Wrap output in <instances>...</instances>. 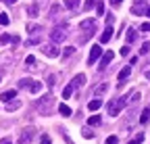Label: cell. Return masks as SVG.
Returning <instances> with one entry per match:
<instances>
[{"instance_id": "cell-24", "label": "cell", "mask_w": 150, "mask_h": 144, "mask_svg": "<svg viewBox=\"0 0 150 144\" xmlns=\"http://www.w3.org/2000/svg\"><path fill=\"white\" fill-rule=\"evenodd\" d=\"M27 13H29V17H38V4H31L27 9Z\"/></svg>"}, {"instance_id": "cell-19", "label": "cell", "mask_w": 150, "mask_h": 144, "mask_svg": "<svg viewBox=\"0 0 150 144\" xmlns=\"http://www.w3.org/2000/svg\"><path fill=\"white\" fill-rule=\"evenodd\" d=\"M19 106H21V102H19V100H15V102H8V104H6V111H17Z\"/></svg>"}, {"instance_id": "cell-31", "label": "cell", "mask_w": 150, "mask_h": 144, "mask_svg": "<svg viewBox=\"0 0 150 144\" xmlns=\"http://www.w3.org/2000/svg\"><path fill=\"white\" fill-rule=\"evenodd\" d=\"M54 84H56V77L50 75V77H48V88H54Z\"/></svg>"}, {"instance_id": "cell-28", "label": "cell", "mask_w": 150, "mask_h": 144, "mask_svg": "<svg viewBox=\"0 0 150 144\" xmlns=\"http://www.w3.org/2000/svg\"><path fill=\"white\" fill-rule=\"evenodd\" d=\"M106 144H119V138L117 136H108L106 138Z\"/></svg>"}, {"instance_id": "cell-34", "label": "cell", "mask_w": 150, "mask_h": 144, "mask_svg": "<svg viewBox=\"0 0 150 144\" xmlns=\"http://www.w3.org/2000/svg\"><path fill=\"white\" fill-rule=\"evenodd\" d=\"M96 9H98V15H104V4H102V2H98Z\"/></svg>"}, {"instance_id": "cell-35", "label": "cell", "mask_w": 150, "mask_h": 144, "mask_svg": "<svg viewBox=\"0 0 150 144\" xmlns=\"http://www.w3.org/2000/svg\"><path fill=\"white\" fill-rule=\"evenodd\" d=\"M112 21H115V17L108 15V17H106V25H112Z\"/></svg>"}, {"instance_id": "cell-33", "label": "cell", "mask_w": 150, "mask_h": 144, "mask_svg": "<svg viewBox=\"0 0 150 144\" xmlns=\"http://www.w3.org/2000/svg\"><path fill=\"white\" fill-rule=\"evenodd\" d=\"M94 4H96V0H88V2H86V11H90Z\"/></svg>"}, {"instance_id": "cell-43", "label": "cell", "mask_w": 150, "mask_h": 144, "mask_svg": "<svg viewBox=\"0 0 150 144\" xmlns=\"http://www.w3.org/2000/svg\"><path fill=\"white\" fill-rule=\"evenodd\" d=\"M146 77H148V79H150V71H146Z\"/></svg>"}, {"instance_id": "cell-22", "label": "cell", "mask_w": 150, "mask_h": 144, "mask_svg": "<svg viewBox=\"0 0 150 144\" xmlns=\"http://www.w3.org/2000/svg\"><path fill=\"white\" fill-rule=\"evenodd\" d=\"M136 35H138V33H136V29H127V42L131 44V42L136 40Z\"/></svg>"}, {"instance_id": "cell-6", "label": "cell", "mask_w": 150, "mask_h": 144, "mask_svg": "<svg viewBox=\"0 0 150 144\" xmlns=\"http://www.w3.org/2000/svg\"><path fill=\"white\" fill-rule=\"evenodd\" d=\"M81 29L86 31V38H90V35L94 33V29H96V21H94V19H86V21H81Z\"/></svg>"}, {"instance_id": "cell-37", "label": "cell", "mask_w": 150, "mask_h": 144, "mask_svg": "<svg viewBox=\"0 0 150 144\" xmlns=\"http://www.w3.org/2000/svg\"><path fill=\"white\" fill-rule=\"evenodd\" d=\"M138 100H140V94H138V92L131 94V102H138Z\"/></svg>"}, {"instance_id": "cell-29", "label": "cell", "mask_w": 150, "mask_h": 144, "mask_svg": "<svg viewBox=\"0 0 150 144\" xmlns=\"http://www.w3.org/2000/svg\"><path fill=\"white\" fill-rule=\"evenodd\" d=\"M148 50H150V44H148V42H144V44H142V48H140V52H142V55H146Z\"/></svg>"}, {"instance_id": "cell-39", "label": "cell", "mask_w": 150, "mask_h": 144, "mask_svg": "<svg viewBox=\"0 0 150 144\" xmlns=\"http://www.w3.org/2000/svg\"><path fill=\"white\" fill-rule=\"evenodd\" d=\"M121 2H123V0H110V4H112V6H121Z\"/></svg>"}, {"instance_id": "cell-17", "label": "cell", "mask_w": 150, "mask_h": 144, "mask_svg": "<svg viewBox=\"0 0 150 144\" xmlns=\"http://www.w3.org/2000/svg\"><path fill=\"white\" fill-rule=\"evenodd\" d=\"M148 119H150V109H144L140 115V123H148Z\"/></svg>"}, {"instance_id": "cell-20", "label": "cell", "mask_w": 150, "mask_h": 144, "mask_svg": "<svg viewBox=\"0 0 150 144\" xmlns=\"http://www.w3.org/2000/svg\"><path fill=\"white\" fill-rule=\"evenodd\" d=\"M73 52H75V48H73V46H67V48L63 50V59H69V57L73 55Z\"/></svg>"}, {"instance_id": "cell-27", "label": "cell", "mask_w": 150, "mask_h": 144, "mask_svg": "<svg viewBox=\"0 0 150 144\" xmlns=\"http://www.w3.org/2000/svg\"><path fill=\"white\" fill-rule=\"evenodd\" d=\"M81 136H83V138H88V140H92V138H94V132H92V130H83V132H81Z\"/></svg>"}, {"instance_id": "cell-38", "label": "cell", "mask_w": 150, "mask_h": 144, "mask_svg": "<svg viewBox=\"0 0 150 144\" xmlns=\"http://www.w3.org/2000/svg\"><path fill=\"white\" fill-rule=\"evenodd\" d=\"M59 11H61V6H56V4L50 6V15H52V13H59Z\"/></svg>"}, {"instance_id": "cell-10", "label": "cell", "mask_w": 150, "mask_h": 144, "mask_svg": "<svg viewBox=\"0 0 150 144\" xmlns=\"http://www.w3.org/2000/svg\"><path fill=\"white\" fill-rule=\"evenodd\" d=\"M86 82H88V79H86V73H77V75L73 77L71 86H73V88H81V86H83Z\"/></svg>"}, {"instance_id": "cell-1", "label": "cell", "mask_w": 150, "mask_h": 144, "mask_svg": "<svg viewBox=\"0 0 150 144\" xmlns=\"http://www.w3.org/2000/svg\"><path fill=\"white\" fill-rule=\"evenodd\" d=\"M125 106V98H112L110 102H108V106H106V111H108V115H112V117H117L119 113H121V109Z\"/></svg>"}, {"instance_id": "cell-2", "label": "cell", "mask_w": 150, "mask_h": 144, "mask_svg": "<svg viewBox=\"0 0 150 144\" xmlns=\"http://www.w3.org/2000/svg\"><path fill=\"white\" fill-rule=\"evenodd\" d=\"M19 88H27L29 92H33V94H38L42 90V84L40 82H33V79H19Z\"/></svg>"}, {"instance_id": "cell-44", "label": "cell", "mask_w": 150, "mask_h": 144, "mask_svg": "<svg viewBox=\"0 0 150 144\" xmlns=\"http://www.w3.org/2000/svg\"><path fill=\"white\" fill-rule=\"evenodd\" d=\"M146 15H148V17H150V6H148V11H146Z\"/></svg>"}, {"instance_id": "cell-21", "label": "cell", "mask_w": 150, "mask_h": 144, "mask_svg": "<svg viewBox=\"0 0 150 144\" xmlns=\"http://www.w3.org/2000/svg\"><path fill=\"white\" fill-rule=\"evenodd\" d=\"M71 94H73V86L69 84V86L63 90V98H71Z\"/></svg>"}, {"instance_id": "cell-11", "label": "cell", "mask_w": 150, "mask_h": 144, "mask_svg": "<svg viewBox=\"0 0 150 144\" xmlns=\"http://www.w3.org/2000/svg\"><path fill=\"white\" fill-rule=\"evenodd\" d=\"M110 38H112V27H110V25H106V29H104V31H102V35H100V44H106Z\"/></svg>"}, {"instance_id": "cell-25", "label": "cell", "mask_w": 150, "mask_h": 144, "mask_svg": "<svg viewBox=\"0 0 150 144\" xmlns=\"http://www.w3.org/2000/svg\"><path fill=\"white\" fill-rule=\"evenodd\" d=\"M106 90H108V84H100V86L96 88V94H104Z\"/></svg>"}, {"instance_id": "cell-5", "label": "cell", "mask_w": 150, "mask_h": 144, "mask_svg": "<svg viewBox=\"0 0 150 144\" xmlns=\"http://www.w3.org/2000/svg\"><path fill=\"white\" fill-rule=\"evenodd\" d=\"M100 57H102V48H100V44H96V46H92V50H90V59H88V63L94 65Z\"/></svg>"}, {"instance_id": "cell-14", "label": "cell", "mask_w": 150, "mask_h": 144, "mask_svg": "<svg viewBox=\"0 0 150 144\" xmlns=\"http://www.w3.org/2000/svg\"><path fill=\"white\" fill-rule=\"evenodd\" d=\"M59 113L63 115V117H71V109L67 104H59Z\"/></svg>"}, {"instance_id": "cell-13", "label": "cell", "mask_w": 150, "mask_h": 144, "mask_svg": "<svg viewBox=\"0 0 150 144\" xmlns=\"http://www.w3.org/2000/svg\"><path fill=\"white\" fill-rule=\"evenodd\" d=\"M15 96H17V92H15V90H8V92H4V94L0 96V98H2V102H11Z\"/></svg>"}, {"instance_id": "cell-40", "label": "cell", "mask_w": 150, "mask_h": 144, "mask_svg": "<svg viewBox=\"0 0 150 144\" xmlns=\"http://www.w3.org/2000/svg\"><path fill=\"white\" fill-rule=\"evenodd\" d=\"M142 31H150V23H144L142 25Z\"/></svg>"}, {"instance_id": "cell-18", "label": "cell", "mask_w": 150, "mask_h": 144, "mask_svg": "<svg viewBox=\"0 0 150 144\" xmlns=\"http://www.w3.org/2000/svg\"><path fill=\"white\" fill-rule=\"evenodd\" d=\"M102 119H100V115H92L90 119H88V125H98Z\"/></svg>"}, {"instance_id": "cell-16", "label": "cell", "mask_w": 150, "mask_h": 144, "mask_svg": "<svg viewBox=\"0 0 150 144\" xmlns=\"http://www.w3.org/2000/svg\"><path fill=\"white\" fill-rule=\"evenodd\" d=\"M65 6L71 9V11H75V9L79 6V0H65Z\"/></svg>"}, {"instance_id": "cell-45", "label": "cell", "mask_w": 150, "mask_h": 144, "mask_svg": "<svg viewBox=\"0 0 150 144\" xmlns=\"http://www.w3.org/2000/svg\"><path fill=\"white\" fill-rule=\"evenodd\" d=\"M8 2H11V4H13V2H17V0H8Z\"/></svg>"}, {"instance_id": "cell-4", "label": "cell", "mask_w": 150, "mask_h": 144, "mask_svg": "<svg viewBox=\"0 0 150 144\" xmlns=\"http://www.w3.org/2000/svg\"><path fill=\"white\" fill-rule=\"evenodd\" d=\"M67 38V31L63 29V27H54L52 31H50V40L52 42H63Z\"/></svg>"}, {"instance_id": "cell-41", "label": "cell", "mask_w": 150, "mask_h": 144, "mask_svg": "<svg viewBox=\"0 0 150 144\" xmlns=\"http://www.w3.org/2000/svg\"><path fill=\"white\" fill-rule=\"evenodd\" d=\"M42 144H50V138L48 136H42Z\"/></svg>"}, {"instance_id": "cell-23", "label": "cell", "mask_w": 150, "mask_h": 144, "mask_svg": "<svg viewBox=\"0 0 150 144\" xmlns=\"http://www.w3.org/2000/svg\"><path fill=\"white\" fill-rule=\"evenodd\" d=\"M8 23H11L8 15H6V13H2V15H0V25H8Z\"/></svg>"}, {"instance_id": "cell-30", "label": "cell", "mask_w": 150, "mask_h": 144, "mask_svg": "<svg viewBox=\"0 0 150 144\" xmlns=\"http://www.w3.org/2000/svg\"><path fill=\"white\" fill-rule=\"evenodd\" d=\"M6 42H11V35L8 33H4L2 38H0V44H6Z\"/></svg>"}, {"instance_id": "cell-32", "label": "cell", "mask_w": 150, "mask_h": 144, "mask_svg": "<svg viewBox=\"0 0 150 144\" xmlns=\"http://www.w3.org/2000/svg\"><path fill=\"white\" fill-rule=\"evenodd\" d=\"M25 63H27V65H29V67H31V65H33V63H35V57H31V55H29V57H27V59H25Z\"/></svg>"}, {"instance_id": "cell-36", "label": "cell", "mask_w": 150, "mask_h": 144, "mask_svg": "<svg viewBox=\"0 0 150 144\" xmlns=\"http://www.w3.org/2000/svg\"><path fill=\"white\" fill-rule=\"evenodd\" d=\"M121 55H123V57H127V55H129V46H125V48H121Z\"/></svg>"}, {"instance_id": "cell-3", "label": "cell", "mask_w": 150, "mask_h": 144, "mask_svg": "<svg viewBox=\"0 0 150 144\" xmlns=\"http://www.w3.org/2000/svg\"><path fill=\"white\" fill-rule=\"evenodd\" d=\"M33 138H35V130L33 128H25V130H21V134H19L17 144H29Z\"/></svg>"}, {"instance_id": "cell-12", "label": "cell", "mask_w": 150, "mask_h": 144, "mask_svg": "<svg viewBox=\"0 0 150 144\" xmlns=\"http://www.w3.org/2000/svg\"><path fill=\"white\" fill-rule=\"evenodd\" d=\"M129 73H131V67H129V65H125V67L119 71V84H123V82L129 77Z\"/></svg>"}, {"instance_id": "cell-26", "label": "cell", "mask_w": 150, "mask_h": 144, "mask_svg": "<svg viewBox=\"0 0 150 144\" xmlns=\"http://www.w3.org/2000/svg\"><path fill=\"white\" fill-rule=\"evenodd\" d=\"M142 142H144V136H142V134H138V136H136L134 140H131L129 144H142Z\"/></svg>"}, {"instance_id": "cell-42", "label": "cell", "mask_w": 150, "mask_h": 144, "mask_svg": "<svg viewBox=\"0 0 150 144\" xmlns=\"http://www.w3.org/2000/svg\"><path fill=\"white\" fill-rule=\"evenodd\" d=\"M0 144H13V142H11V140L6 138V140H2V142H0Z\"/></svg>"}, {"instance_id": "cell-9", "label": "cell", "mask_w": 150, "mask_h": 144, "mask_svg": "<svg viewBox=\"0 0 150 144\" xmlns=\"http://www.w3.org/2000/svg\"><path fill=\"white\" fill-rule=\"evenodd\" d=\"M112 59H115V55H112L110 50H108V52H104V57H102V61H100L98 69H100V71H102V69H106V67H108V63H110Z\"/></svg>"}, {"instance_id": "cell-8", "label": "cell", "mask_w": 150, "mask_h": 144, "mask_svg": "<svg viewBox=\"0 0 150 144\" xmlns=\"http://www.w3.org/2000/svg\"><path fill=\"white\" fill-rule=\"evenodd\" d=\"M42 52H44V55H46V57H52V59H56V57H59V55H61V50H59V48H56L54 44H48V46H42Z\"/></svg>"}, {"instance_id": "cell-15", "label": "cell", "mask_w": 150, "mask_h": 144, "mask_svg": "<svg viewBox=\"0 0 150 144\" xmlns=\"http://www.w3.org/2000/svg\"><path fill=\"white\" fill-rule=\"evenodd\" d=\"M100 106H102L100 100H90V102H88V109H90V111H98Z\"/></svg>"}, {"instance_id": "cell-7", "label": "cell", "mask_w": 150, "mask_h": 144, "mask_svg": "<svg viewBox=\"0 0 150 144\" xmlns=\"http://www.w3.org/2000/svg\"><path fill=\"white\" fill-rule=\"evenodd\" d=\"M146 11H148V4L144 0H138V2H134V6H131V13L134 15H146Z\"/></svg>"}]
</instances>
